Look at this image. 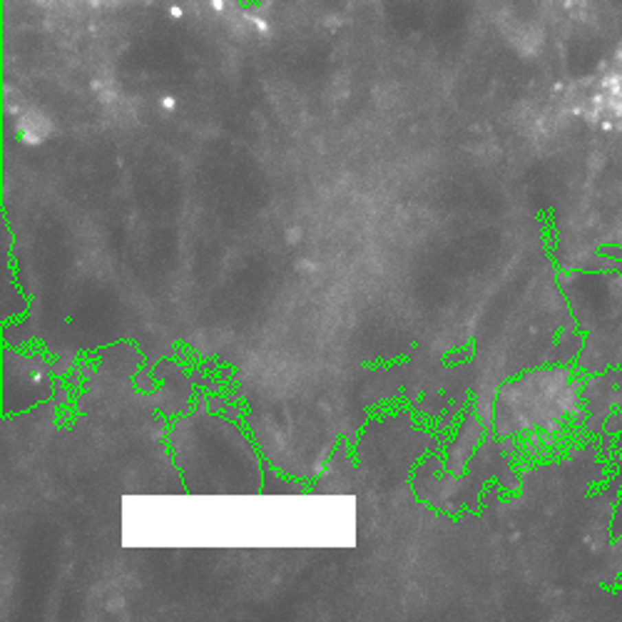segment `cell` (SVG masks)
Segmentation results:
<instances>
[{
  "mask_svg": "<svg viewBox=\"0 0 622 622\" xmlns=\"http://www.w3.org/2000/svg\"><path fill=\"white\" fill-rule=\"evenodd\" d=\"M212 8L214 10H224V0H212Z\"/></svg>",
  "mask_w": 622,
  "mask_h": 622,
  "instance_id": "obj_1",
  "label": "cell"
}]
</instances>
